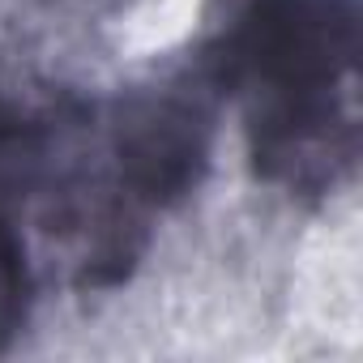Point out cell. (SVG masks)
<instances>
[{"label": "cell", "mask_w": 363, "mask_h": 363, "mask_svg": "<svg viewBox=\"0 0 363 363\" xmlns=\"http://www.w3.org/2000/svg\"><path fill=\"white\" fill-rule=\"evenodd\" d=\"M240 107L252 171L325 197L359 162V0H244L201 56Z\"/></svg>", "instance_id": "cell-1"}]
</instances>
